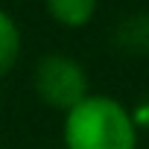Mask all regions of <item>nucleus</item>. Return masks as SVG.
Masks as SVG:
<instances>
[{"label": "nucleus", "mask_w": 149, "mask_h": 149, "mask_svg": "<svg viewBox=\"0 0 149 149\" xmlns=\"http://www.w3.org/2000/svg\"><path fill=\"white\" fill-rule=\"evenodd\" d=\"M140 129L132 108L108 94H88L79 105L61 114L64 149H137Z\"/></svg>", "instance_id": "obj_1"}, {"label": "nucleus", "mask_w": 149, "mask_h": 149, "mask_svg": "<svg viewBox=\"0 0 149 149\" xmlns=\"http://www.w3.org/2000/svg\"><path fill=\"white\" fill-rule=\"evenodd\" d=\"M29 85L38 102L58 114H67L91 94V79L85 64L70 53H44L32 64Z\"/></svg>", "instance_id": "obj_2"}, {"label": "nucleus", "mask_w": 149, "mask_h": 149, "mask_svg": "<svg viewBox=\"0 0 149 149\" xmlns=\"http://www.w3.org/2000/svg\"><path fill=\"white\" fill-rule=\"evenodd\" d=\"M47 18L61 29H85L100 9V0H41Z\"/></svg>", "instance_id": "obj_3"}, {"label": "nucleus", "mask_w": 149, "mask_h": 149, "mask_svg": "<svg viewBox=\"0 0 149 149\" xmlns=\"http://www.w3.org/2000/svg\"><path fill=\"white\" fill-rule=\"evenodd\" d=\"M114 44L123 53L146 56L149 53V12H132L126 15L114 29Z\"/></svg>", "instance_id": "obj_4"}, {"label": "nucleus", "mask_w": 149, "mask_h": 149, "mask_svg": "<svg viewBox=\"0 0 149 149\" xmlns=\"http://www.w3.org/2000/svg\"><path fill=\"white\" fill-rule=\"evenodd\" d=\"M21 53H24L21 24L15 21V15L9 9L0 6V79L15 70V64L21 61Z\"/></svg>", "instance_id": "obj_5"}, {"label": "nucleus", "mask_w": 149, "mask_h": 149, "mask_svg": "<svg viewBox=\"0 0 149 149\" xmlns=\"http://www.w3.org/2000/svg\"><path fill=\"white\" fill-rule=\"evenodd\" d=\"M132 117L137 129H149V102H140L137 108H132Z\"/></svg>", "instance_id": "obj_6"}]
</instances>
